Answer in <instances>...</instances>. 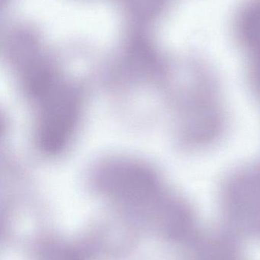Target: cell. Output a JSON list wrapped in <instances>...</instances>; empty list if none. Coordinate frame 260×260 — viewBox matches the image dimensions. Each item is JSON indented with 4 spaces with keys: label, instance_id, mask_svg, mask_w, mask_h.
Masks as SVG:
<instances>
[{
    "label": "cell",
    "instance_id": "1",
    "mask_svg": "<svg viewBox=\"0 0 260 260\" xmlns=\"http://www.w3.org/2000/svg\"><path fill=\"white\" fill-rule=\"evenodd\" d=\"M204 260H232V259H230V258L227 257V256H220V255H218V256H212V257H209L206 258V259Z\"/></svg>",
    "mask_w": 260,
    "mask_h": 260
}]
</instances>
